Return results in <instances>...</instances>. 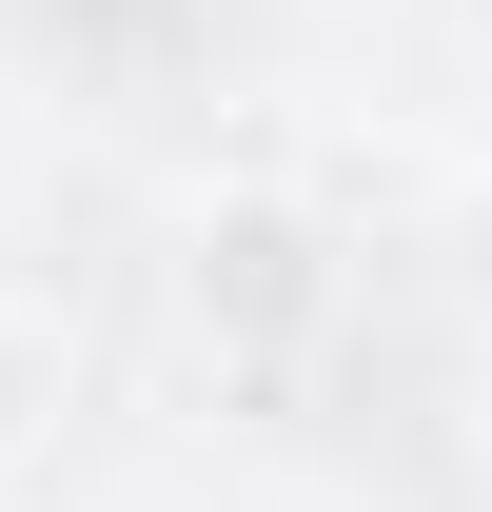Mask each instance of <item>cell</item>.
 <instances>
[{
    "label": "cell",
    "instance_id": "3957f363",
    "mask_svg": "<svg viewBox=\"0 0 492 512\" xmlns=\"http://www.w3.org/2000/svg\"><path fill=\"white\" fill-rule=\"evenodd\" d=\"M433 276H453V316L492 335V178H453V197H433Z\"/></svg>",
    "mask_w": 492,
    "mask_h": 512
},
{
    "label": "cell",
    "instance_id": "6da1fadb",
    "mask_svg": "<svg viewBox=\"0 0 492 512\" xmlns=\"http://www.w3.org/2000/svg\"><path fill=\"white\" fill-rule=\"evenodd\" d=\"M158 276H178V335H197V355H296V335L335 316V237H315V217H296L276 178L197 197Z\"/></svg>",
    "mask_w": 492,
    "mask_h": 512
},
{
    "label": "cell",
    "instance_id": "5b68a950",
    "mask_svg": "<svg viewBox=\"0 0 492 512\" xmlns=\"http://www.w3.org/2000/svg\"><path fill=\"white\" fill-rule=\"evenodd\" d=\"M256 512H335V493H256Z\"/></svg>",
    "mask_w": 492,
    "mask_h": 512
},
{
    "label": "cell",
    "instance_id": "7a4b0ae2",
    "mask_svg": "<svg viewBox=\"0 0 492 512\" xmlns=\"http://www.w3.org/2000/svg\"><path fill=\"white\" fill-rule=\"evenodd\" d=\"M60 434H79V316L0 276V493H20V473H60Z\"/></svg>",
    "mask_w": 492,
    "mask_h": 512
},
{
    "label": "cell",
    "instance_id": "277c9868",
    "mask_svg": "<svg viewBox=\"0 0 492 512\" xmlns=\"http://www.w3.org/2000/svg\"><path fill=\"white\" fill-rule=\"evenodd\" d=\"M60 512H178V493H60Z\"/></svg>",
    "mask_w": 492,
    "mask_h": 512
}]
</instances>
